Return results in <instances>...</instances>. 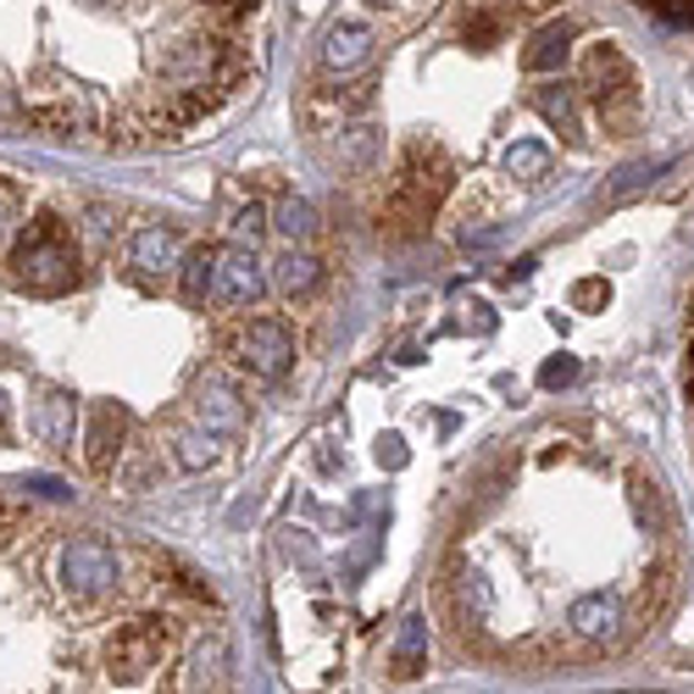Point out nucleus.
Segmentation results:
<instances>
[{
  "label": "nucleus",
  "mask_w": 694,
  "mask_h": 694,
  "mask_svg": "<svg viewBox=\"0 0 694 694\" xmlns=\"http://www.w3.org/2000/svg\"><path fill=\"white\" fill-rule=\"evenodd\" d=\"M261 73V0H0V123L156 151Z\"/></svg>",
  "instance_id": "obj_1"
},
{
  "label": "nucleus",
  "mask_w": 694,
  "mask_h": 694,
  "mask_svg": "<svg viewBox=\"0 0 694 694\" xmlns=\"http://www.w3.org/2000/svg\"><path fill=\"white\" fill-rule=\"evenodd\" d=\"M605 300H611V289H605L600 278H583V283L572 289V305H578V311H594V305H605Z\"/></svg>",
  "instance_id": "obj_17"
},
{
  "label": "nucleus",
  "mask_w": 694,
  "mask_h": 694,
  "mask_svg": "<svg viewBox=\"0 0 694 694\" xmlns=\"http://www.w3.org/2000/svg\"><path fill=\"white\" fill-rule=\"evenodd\" d=\"M195 412H200L206 434H239V428H245V406H239V395L222 390V384H206V390L195 395Z\"/></svg>",
  "instance_id": "obj_10"
},
{
  "label": "nucleus",
  "mask_w": 694,
  "mask_h": 694,
  "mask_svg": "<svg viewBox=\"0 0 694 694\" xmlns=\"http://www.w3.org/2000/svg\"><path fill=\"white\" fill-rule=\"evenodd\" d=\"M234 362H239L245 373H256V379H283L289 362H294V333H289V322L256 317V322L234 339Z\"/></svg>",
  "instance_id": "obj_4"
},
{
  "label": "nucleus",
  "mask_w": 694,
  "mask_h": 694,
  "mask_svg": "<svg viewBox=\"0 0 694 694\" xmlns=\"http://www.w3.org/2000/svg\"><path fill=\"white\" fill-rule=\"evenodd\" d=\"M18 217H23V200H18V189H12V184H0V239H7V234L18 228Z\"/></svg>",
  "instance_id": "obj_19"
},
{
  "label": "nucleus",
  "mask_w": 694,
  "mask_h": 694,
  "mask_svg": "<svg viewBox=\"0 0 694 694\" xmlns=\"http://www.w3.org/2000/svg\"><path fill=\"white\" fill-rule=\"evenodd\" d=\"M211 294L222 305H256L267 294V272L256 261L250 245H234V250H217V278H211Z\"/></svg>",
  "instance_id": "obj_5"
},
{
  "label": "nucleus",
  "mask_w": 694,
  "mask_h": 694,
  "mask_svg": "<svg viewBox=\"0 0 694 694\" xmlns=\"http://www.w3.org/2000/svg\"><path fill=\"white\" fill-rule=\"evenodd\" d=\"M12 283L29 294H68L79 283V245L68 234V222H56L51 211L34 217L12 250Z\"/></svg>",
  "instance_id": "obj_2"
},
{
  "label": "nucleus",
  "mask_w": 694,
  "mask_h": 694,
  "mask_svg": "<svg viewBox=\"0 0 694 694\" xmlns=\"http://www.w3.org/2000/svg\"><path fill=\"white\" fill-rule=\"evenodd\" d=\"M178 683H184V694H234V650H228L222 622H206L189 633Z\"/></svg>",
  "instance_id": "obj_3"
},
{
  "label": "nucleus",
  "mask_w": 694,
  "mask_h": 694,
  "mask_svg": "<svg viewBox=\"0 0 694 694\" xmlns=\"http://www.w3.org/2000/svg\"><path fill=\"white\" fill-rule=\"evenodd\" d=\"M317 278H322V261L305 256V250H289V256L278 261V289H283V294H305Z\"/></svg>",
  "instance_id": "obj_12"
},
{
  "label": "nucleus",
  "mask_w": 694,
  "mask_h": 694,
  "mask_svg": "<svg viewBox=\"0 0 694 694\" xmlns=\"http://www.w3.org/2000/svg\"><path fill=\"white\" fill-rule=\"evenodd\" d=\"M29 434L51 450H73V395L68 390H40L29 412Z\"/></svg>",
  "instance_id": "obj_6"
},
{
  "label": "nucleus",
  "mask_w": 694,
  "mask_h": 694,
  "mask_svg": "<svg viewBox=\"0 0 694 694\" xmlns=\"http://www.w3.org/2000/svg\"><path fill=\"white\" fill-rule=\"evenodd\" d=\"M688 401H694V339H688Z\"/></svg>",
  "instance_id": "obj_23"
},
{
  "label": "nucleus",
  "mask_w": 694,
  "mask_h": 694,
  "mask_svg": "<svg viewBox=\"0 0 694 694\" xmlns=\"http://www.w3.org/2000/svg\"><path fill=\"white\" fill-rule=\"evenodd\" d=\"M217 456H222V450H217V439H211V434H184V439H178V462H184L189 473L211 467Z\"/></svg>",
  "instance_id": "obj_15"
},
{
  "label": "nucleus",
  "mask_w": 694,
  "mask_h": 694,
  "mask_svg": "<svg viewBox=\"0 0 694 694\" xmlns=\"http://www.w3.org/2000/svg\"><path fill=\"white\" fill-rule=\"evenodd\" d=\"M234 234L256 245V234H261V206H250V211H239V217H234Z\"/></svg>",
  "instance_id": "obj_21"
},
{
  "label": "nucleus",
  "mask_w": 694,
  "mask_h": 694,
  "mask_svg": "<svg viewBox=\"0 0 694 694\" xmlns=\"http://www.w3.org/2000/svg\"><path fill=\"white\" fill-rule=\"evenodd\" d=\"M423 661H428V622H423V617H406V628H401V639H395V677H401V683L417 677Z\"/></svg>",
  "instance_id": "obj_11"
},
{
  "label": "nucleus",
  "mask_w": 694,
  "mask_h": 694,
  "mask_svg": "<svg viewBox=\"0 0 694 694\" xmlns=\"http://www.w3.org/2000/svg\"><path fill=\"white\" fill-rule=\"evenodd\" d=\"M639 7H655L661 18H672V23H688V29H694V0H639Z\"/></svg>",
  "instance_id": "obj_20"
},
{
  "label": "nucleus",
  "mask_w": 694,
  "mask_h": 694,
  "mask_svg": "<svg viewBox=\"0 0 694 694\" xmlns=\"http://www.w3.org/2000/svg\"><path fill=\"white\" fill-rule=\"evenodd\" d=\"M278 228H283L289 239H311L317 217H311V206H305V200H283V206H278Z\"/></svg>",
  "instance_id": "obj_16"
},
{
  "label": "nucleus",
  "mask_w": 694,
  "mask_h": 694,
  "mask_svg": "<svg viewBox=\"0 0 694 694\" xmlns=\"http://www.w3.org/2000/svg\"><path fill=\"white\" fill-rule=\"evenodd\" d=\"M128 261H134L145 278L173 272V267H178V234H173V228H162V222L139 228V234H134V245H128Z\"/></svg>",
  "instance_id": "obj_7"
},
{
  "label": "nucleus",
  "mask_w": 694,
  "mask_h": 694,
  "mask_svg": "<svg viewBox=\"0 0 694 694\" xmlns=\"http://www.w3.org/2000/svg\"><path fill=\"white\" fill-rule=\"evenodd\" d=\"M379 462H390V467H406V445H401V434H390V439L379 445Z\"/></svg>",
  "instance_id": "obj_22"
},
{
  "label": "nucleus",
  "mask_w": 694,
  "mask_h": 694,
  "mask_svg": "<svg viewBox=\"0 0 694 694\" xmlns=\"http://www.w3.org/2000/svg\"><path fill=\"white\" fill-rule=\"evenodd\" d=\"M572 379H578V362H572V356H556V362H545V373H539L545 390H561V384H572Z\"/></svg>",
  "instance_id": "obj_18"
},
{
  "label": "nucleus",
  "mask_w": 694,
  "mask_h": 694,
  "mask_svg": "<svg viewBox=\"0 0 694 694\" xmlns=\"http://www.w3.org/2000/svg\"><path fill=\"white\" fill-rule=\"evenodd\" d=\"M123 434H128V412L117 401H101L90 423V473H112V450L123 445Z\"/></svg>",
  "instance_id": "obj_8"
},
{
  "label": "nucleus",
  "mask_w": 694,
  "mask_h": 694,
  "mask_svg": "<svg viewBox=\"0 0 694 694\" xmlns=\"http://www.w3.org/2000/svg\"><path fill=\"white\" fill-rule=\"evenodd\" d=\"M367 56H373V34H367L362 23H339V29H328L322 62H328L333 73H351V68H362Z\"/></svg>",
  "instance_id": "obj_9"
},
{
  "label": "nucleus",
  "mask_w": 694,
  "mask_h": 694,
  "mask_svg": "<svg viewBox=\"0 0 694 694\" xmlns=\"http://www.w3.org/2000/svg\"><path fill=\"white\" fill-rule=\"evenodd\" d=\"M506 173H511V178H545V173H550V151H545L539 139H517V145L506 151Z\"/></svg>",
  "instance_id": "obj_13"
},
{
  "label": "nucleus",
  "mask_w": 694,
  "mask_h": 694,
  "mask_svg": "<svg viewBox=\"0 0 694 694\" xmlns=\"http://www.w3.org/2000/svg\"><path fill=\"white\" fill-rule=\"evenodd\" d=\"M211 278H217V250H206V245H200V250L184 261V294H189V300H206Z\"/></svg>",
  "instance_id": "obj_14"
}]
</instances>
